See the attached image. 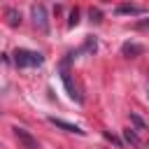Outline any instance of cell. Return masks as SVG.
Here are the masks:
<instances>
[{
    "label": "cell",
    "instance_id": "obj_9",
    "mask_svg": "<svg viewBox=\"0 0 149 149\" xmlns=\"http://www.w3.org/2000/svg\"><path fill=\"white\" fill-rule=\"evenodd\" d=\"M123 137H126V142H128V144H133V147H140V137L135 135V130H133V128L123 130Z\"/></svg>",
    "mask_w": 149,
    "mask_h": 149
},
{
    "label": "cell",
    "instance_id": "obj_8",
    "mask_svg": "<svg viewBox=\"0 0 149 149\" xmlns=\"http://www.w3.org/2000/svg\"><path fill=\"white\" fill-rule=\"evenodd\" d=\"M5 16H7L9 26H19V23H21V14H19L16 9H7V12H5Z\"/></svg>",
    "mask_w": 149,
    "mask_h": 149
},
{
    "label": "cell",
    "instance_id": "obj_11",
    "mask_svg": "<svg viewBox=\"0 0 149 149\" xmlns=\"http://www.w3.org/2000/svg\"><path fill=\"white\" fill-rule=\"evenodd\" d=\"M130 121H133V123H135V126H137L140 130H144V128H147V126H144V121H142V119H140L137 114H133V112H130Z\"/></svg>",
    "mask_w": 149,
    "mask_h": 149
},
{
    "label": "cell",
    "instance_id": "obj_1",
    "mask_svg": "<svg viewBox=\"0 0 149 149\" xmlns=\"http://www.w3.org/2000/svg\"><path fill=\"white\" fill-rule=\"evenodd\" d=\"M14 63L19 68H37L44 63V56L37 51H28V49H16L14 51Z\"/></svg>",
    "mask_w": 149,
    "mask_h": 149
},
{
    "label": "cell",
    "instance_id": "obj_12",
    "mask_svg": "<svg viewBox=\"0 0 149 149\" xmlns=\"http://www.w3.org/2000/svg\"><path fill=\"white\" fill-rule=\"evenodd\" d=\"M91 19H93L95 23H100V21H102V14H100V9H91Z\"/></svg>",
    "mask_w": 149,
    "mask_h": 149
},
{
    "label": "cell",
    "instance_id": "obj_5",
    "mask_svg": "<svg viewBox=\"0 0 149 149\" xmlns=\"http://www.w3.org/2000/svg\"><path fill=\"white\" fill-rule=\"evenodd\" d=\"M49 121L56 126V128H63L65 133H74V135H84V130L79 128V126H74V123H68V121H63V119H56V116H49Z\"/></svg>",
    "mask_w": 149,
    "mask_h": 149
},
{
    "label": "cell",
    "instance_id": "obj_6",
    "mask_svg": "<svg viewBox=\"0 0 149 149\" xmlns=\"http://www.w3.org/2000/svg\"><path fill=\"white\" fill-rule=\"evenodd\" d=\"M121 51H123V56H128V58H135V56H140L144 49H142L140 44H135V42H126Z\"/></svg>",
    "mask_w": 149,
    "mask_h": 149
},
{
    "label": "cell",
    "instance_id": "obj_3",
    "mask_svg": "<svg viewBox=\"0 0 149 149\" xmlns=\"http://www.w3.org/2000/svg\"><path fill=\"white\" fill-rule=\"evenodd\" d=\"M33 23L42 33L49 30V19H47V7L44 5H33Z\"/></svg>",
    "mask_w": 149,
    "mask_h": 149
},
{
    "label": "cell",
    "instance_id": "obj_7",
    "mask_svg": "<svg viewBox=\"0 0 149 149\" xmlns=\"http://www.w3.org/2000/svg\"><path fill=\"white\" fill-rule=\"evenodd\" d=\"M116 14H144V9L137 7V5H119Z\"/></svg>",
    "mask_w": 149,
    "mask_h": 149
},
{
    "label": "cell",
    "instance_id": "obj_10",
    "mask_svg": "<svg viewBox=\"0 0 149 149\" xmlns=\"http://www.w3.org/2000/svg\"><path fill=\"white\" fill-rule=\"evenodd\" d=\"M77 23H79V9H72V12H70V21H68V26L74 28Z\"/></svg>",
    "mask_w": 149,
    "mask_h": 149
},
{
    "label": "cell",
    "instance_id": "obj_4",
    "mask_svg": "<svg viewBox=\"0 0 149 149\" xmlns=\"http://www.w3.org/2000/svg\"><path fill=\"white\" fill-rule=\"evenodd\" d=\"M12 130H14V135H16V140L21 142V147H23V149H40L37 140H35L26 128H19V126H16V128H12Z\"/></svg>",
    "mask_w": 149,
    "mask_h": 149
},
{
    "label": "cell",
    "instance_id": "obj_14",
    "mask_svg": "<svg viewBox=\"0 0 149 149\" xmlns=\"http://www.w3.org/2000/svg\"><path fill=\"white\" fill-rule=\"evenodd\" d=\"M86 49H88V51H95V40H93V37L86 40Z\"/></svg>",
    "mask_w": 149,
    "mask_h": 149
},
{
    "label": "cell",
    "instance_id": "obj_13",
    "mask_svg": "<svg viewBox=\"0 0 149 149\" xmlns=\"http://www.w3.org/2000/svg\"><path fill=\"white\" fill-rule=\"evenodd\" d=\"M135 28H137V30H147V28H149V19H142V21H137V23H135Z\"/></svg>",
    "mask_w": 149,
    "mask_h": 149
},
{
    "label": "cell",
    "instance_id": "obj_2",
    "mask_svg": "<svg viewBox=\"0 0 149 149\" xmlns=\"http://www.w3.org/2000/svg\"><path fill=\"white\" fill-rule=\"evenodd\" d=\"M72 56L74 54H68L63 61H61V77H63V84H65V88H68V95L72 98V100H77V102H81L84 98H81V93L77 91V86L72 84V77H70V70H68V65H70V61H72Z\"/></svg>",
    "mask_w": 149,
    "mask_h": 149
}]
</instances>
